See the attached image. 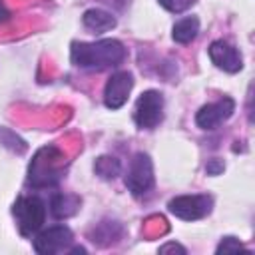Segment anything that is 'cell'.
<instances>
[{
  "instance_id": "obj_1",
  "label": "cell",
  "mask_w": 255,
  "mask_h": 255,
  "mask_svg": "<svg viewBox=\"0 0 255 255\" xmlns=\"http://www.w3.org/2000/svg\"><path fill=\"white\" fill-rule=\"evenodd\" d=\"M128 50L116 38H104L98 42H72L70 60L76 68L84 70H106L126 60Z\"/></svg>"
},
{
  "instance_id": "obj_2",
  "label": "cell",
  "mask_w": 255,
  "mask_h": 255,
  "mask_svg": "<svg viewBox=\"0 0 255 255\" xmlns=\"http://www.w3.org/2000/svg\"><path fill=\"white\" fill-rule=\"evenodd\" d=\"M12 213L16 217L20 233L28 237V235L36 233L42 227V223L46 219V205L36 195H22V197L16 199V203L12 207Z\"/></svg>"
},
{
  "instance_id": "obj_3",
  "label": "cell",
  "mask_w": 255,
  "mask_h": 255,
  "mask_svg": "<svg viewBox=\"0 0 255 255\" xmlns=\"http://www.w3.org/2000/svg\"><path fill=\"white\" fill-rule=\"evenodd\" d=\"M163 120V96L157 90L143 92L133 110V122L139 129H153Z\"/></svg>"
},
{
  "instance_id": "obj_4",
  "label": "cell",
  "mask_w": 255,
  "mask_h": 255,
  "mask_svg": "<svg viewBox=\"0 0 255 255\" xmlns=\"http://www.w3.org/2000/svg\"><path fill=\"white\" fill-rule=\"evenodd\" d=\"M126 187L131 195L141 197L153 187V163L147 153H135L126 173Z\"/></svg>"
},
{
  "instance_id": "obj_5",
  "label": "cell",
  "mask_w": 255,
  "mask_h": 255,
  "mask_svg": "<svg viewBox=\"0 0 255 255\" xmlns=\"http://www.w3.org/2000/svg\"><path fill=\"white\" fill-rule=\"evenodd\" d=\"M211 207H213V199L207 193H203V195H179L167 203V209L175 217L185 219V221H195V219L205 217L211 211Z\"/></svg>"
},
{
  "instance_id": "obj_6",
  "label": "cell",
  "mask_w": 255,
  "mask_h": 255,
  "mask_svg": "<svg viewBox=\"0 0 255 255\" xmlns=\"http://www.w3.org/2000/svg\"><path fill=\"white\" fill-rule=\"evenodd\" d=\"M74 241V233L66 225H52L34 237V249L40 255H54L68 249Z\"/></svg>"
},
{
  "instance_id": "obj_7",
  "label": "cell",
  "mask_w": 255,
  "mask_h": 255,
  "mask_svg": "<svg viewBox=\"0 0 255 255\" xmlns=\"http://www.w3.org/2000/svg\"><path fill=\"white\" fill-rule=\"evenodd\" d=\"M235 112V102L231 98H221L213 104L201 106L199 112L195 114V124L201 129H215L217 126H221L225 120H229Z\"/></svg>"
},
{
  "instance_id": "obj_8",
  "label": "cell",
  "mask_w": 255,
  "mask_h": 255,
  "mask_svg": "<svg viewBox=\"0 0 255 255\" xmlns=\"http://www.w3.org/2000/svg\"><path fill=\"white\" fill-rule=\"evenodd\" d=\"M133 88V76L129 72H116L110 76L104 88V104L110 110H120Z\"/></svg>"
},
{
  "instance_id": "obj_9",
  "label": "cell",
  "mask_w": 255,
  "mask_h": 255,
  "mask_svg": "<svg viewBox=\"0 0 255 255\" xmlns=\"http://www.w3.org/2000/svg\"><path fill=\"white\" fill-rule=\"evenodd\" d=\"M209 58L211 62L223 70V72H229V74H235L243 68V60H241V54L235 46H231L229 42L225 40H215L211 42L209 46Z\"/></svg>"
},
{
  "instance_id": "obj_10",
  "label": "cell",
  "mask_w": 255,
  "mask_h": 255,
  "mask_svg": "<svg viewBox=\"0 0 255 255\" xmlns=\"http://www.w3.org/2000/svg\"><path fill=\"white\" fill-rule=\"evenodd\" d=\"M82 22L88 30L96 32V34H102V32H108L116 26V18L102 10V8H88L84 14H82Z\"/></svg>"
},
{
  "instance_id": "obj_11",
  "label": "cell",
  "mask_w": 255,
  "mask_h": 255,
  "mask_svg": "<svg viewBox=\"0 0 255 255\" xmlns=\"http://www.w3.org/2000/svg\"><path fill=\"white\" fill-rule=\"evenodd\" d=\"M199 34V20L195 16H185L179 22L173 24L171 28V38L177 44H189L191 40H195Z\"/></svg>"
},
{
  "instance_id": "obj_12",
  "label": "cell",
  "mask_w": 255,
  "mask_h": 255,
  "mask_svg": "<svg viewBox=\"0 0 255 255\" xmlns=\"http://www.w3.org/2000/svg\"><path fill=\"white\" fill-rule=\"evenodd\" d=\"M80 209V197L76 195H64V193H58L52 197L50 201V211L56 219H66V217H72L76 211Z\"/></svg>"
},
{
  "instance_id": "obj_13",
  "label": "cell",
  "mask_w": 255,
  "mask_h": 255,
  "mask_svg": "<svg viewBox=\"0 0 255 255\" xmlns=\"http://www.w3.org/2000/svg\"><path fill=\"white\" fill-rule=\"evenodd\" d=\"M94 171L102 179H114V177H118L122 173V163L114 155H100L94 161Z\"/></svg>"
},
{
  "instance_id": "obj_14",
  "label": "cell",
  "mask_w": 255,
  "mask_h": 255,
  "mask_svg": "<svg viewBox=\"0 0 255 255\" xmlns=\"http://www.w3.org/2000/svg\"><path fill=\"white\" fill-rule=\"evenodd\" d=\"M0 145L8 147L10 151H14V153H18V155L26 153V149H28L26 139H22V137H20L16 131H12L10 128H2V126H0Z\"/></svg>"
},
{
  "instance_id": "obj_15",
  "label": "cell",
  "mask_w": 255,
  "mask_h": 255,
  "mask_svg": "<svg viewBox=\"0 0 255 255\" xmlns=\"http://www.w3.org/2000/svg\"><path fill=\"white\" fill-rule=\"evenodd\" d=\"M237 251H245V253H249V249H245V245L239 241V239H235V237H223L221 241H219V245H217V249H215V253L217 255H221V253H237Z\"/></svg>"
},
{
  "instance_id": "obj_16",
  "label": "cell",
  "mask_w": 255,
  "mask_h": 255,
  "mask_svg": "<svg viewBox=\"0 0 255 255\" xmlns=\"http://www.w3.org/2000/svg\"><path fill=\"white\" fill-rule=\"evenodd\" d=\"M159 4L169 12H183L189 4H193V0H159Z\"/></svg>"
},
{
  "instance_id": "obj_17",
  "label": "cell",
  "mask_w": 255,
  "mask_h": 255,
  "mask_svg": "<svg viewBox=\"0 0 255 255\" xmlns=\"http://www.w3.org/2000/svg\"><path fill=\"white\" fill-rule=\"evenodd\" d=\"M223 169H225V163H223V159H219V157L209 159V161H207V165H205L207 175H219Z\"/></svg>"
},
{
  "instance_id": "obj_18",
  "label": "cell",
  "mask_w": 255,
  "mask_h": 255,
  "mask_svg": "<svg viewBox=\"0 0 255 255\" xmlns=\"http://www.w3.org/2000/svg\"><path fill=\"white\" fill-rule=\"evenodd\" d=\"M169 251L185 255V247H181L179 243H165V245H161V247H159V253H169Z\"/></svg>"
},
{
  "instance_id": "obj_19",
  "label": "cell",
  "mask_w": 255,
  "mask_h": 255,
  "mask_svg": "<svg viewBox=\"0 0 255 255\" xmlns=\"http://www.w3.org/2000/svg\"><path fill=\"white\" fill-rule=\"evenodd\" d=\"M10 18V12H8V8L4 6V2L0 0V22H6Z\"/></svg>"
}]
</instances>
